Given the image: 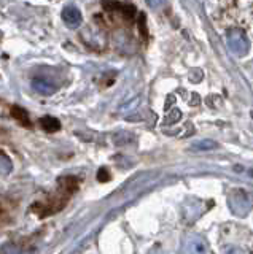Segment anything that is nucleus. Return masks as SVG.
I'll return each mask as SVG.
<instances>
[{
	"label": "nucleus",
	"instance_id": "f257e3e1",
	"mask_svg": "<svg viewBox=\"0 0 253 254\" xmlns=\"http://www.w3.org/2000/svg\"><path fill=\"white\" fill-rule=\"evenodd\" d=\"M78 189V180L75 177H61L58 180V189L50 194L45 200H40L30 206L32 213L38 218H46L51 214H56L69 203V198L72 197Z\"/></svg>",
	"mask_w": 253,
	"mask_h": 254
},
{
	"label": "nucleus",
	"instance_id": "f03ea898",
	"mask_svg": "<svg viewBox=\"0 0 253 254\" xmlns=\"http://www.w3.org/2000/svg\"><path fill=\"white\" fill-rule=\"evenodd\" d=\"M228 205H229V208L233 210V213L237 214V216H245V214L252 210L253 200H252L250 194L245 192V190L233 189L228 195Z\"/></svg>",
	"mask_w": 253,
	"mask_h": 254
},
{
	"label": "nucleus",
	"instance_id": "7ed1b4c3",
	"mask_svg": "<svg viewBox=\"0 0 253 254\" xmlns=\"http://www.w3.org/2000/svg\"><path fill=\"white\" fill-rule=\"evenodd\" d=\"M180 254H207V243L199 235H188L181 242Z\"/></svg>",
	"mask_w": 253,
	"mask_h": 254
},
{
	"label": "nucleus",
	"instance_id": "20e7f679",
	"mask_svg": "<svg viewBox=\"0 0 253 254\" xmlns=\"http://www.w3.org/2000/svg\"><path fill=\"white\" fill-rule=\"evenodd\" d=\"M228 45L231 46L233 51L239 53V54L245 53V51H247V48H249L247 40H245V37L241 34V32H233V34L228 37Z\"/></svg>",
	"mask_w": 253,
	"mask_h": 254
},
{
	"label": "nucleus",
	"instance_id": "39448f33",
	"mask_svg": "<svg viewBox=\"0 0 253 254\" xmlns=\"http://www.w3.org/2000/svg\"><path fill=\"white\" fill-rule=\"evenodd\" d=\"M10 113H11V118H14L16 121L22 126V127H32V123H30V118L27 115V111L24 108H21L18 105H13L11 110H10Z\"/></svg>",
	"mask_w": 253,
	"mask_h": 254
},
{
	"label": "nucleus",
	"instance_id": "423d86ee",
	"mask_svg": "<svg viewBox=\"0 0 253 254\" xmlns=\"http://www.w3.org/2000/svg\"><path fill=\"white\" fill-rule=\"evenodd\" d=\"M40 126H42V129L45 132H48V133H54V132H58L61 129L59 119L53 118V116H43L40 119Z\"/></svg>",
	"mask_w": 253,
	"mask_h": 254
},
{
	"label": "nucleus",
	"instance_id": "0eeeda50",
	"mask_svg": "<svg viewBox=\"0 0 253 254\" xmlns=\"http://www.w3.org/2000/svg\"><path fill=\"white\" fill-rule=\"evenodd\" d=\"M194 151H212V149H215L218 148V145L213 140H201V141H197L194 143V145L191 146Z\"/></svg>",
	"mask_w": 253,
	"mask_h": 254
},
{
	"label": "nucleus",
	"instance_id": "6e6552de",
	"mask_svg": "<svg viewBox=\"0 0 253 254\" xmlns=\"http://www.w3.org/2000/svg\"><path fill=\"white\" fill-rule=\"evenodd\" d=\"M223 254H245V253L242 251V248H239V246L228 245L223 248Z\"/></svg>",
	"mask_w": 253,
	"mask_h": 254
},
{
	"label": "nucleus",
	"instance_id": "1a4fd4ad",
	"mask_svg": "<svg viewBox=\"0 0 253 254\" xmlns=\"http://www.w3.org/2000/svg\"><path fill=\"white\" fill-rule=\"evenodd\" d=\"M110 180V173H108V170L105 169V167H102V169L97 172V181H100V183H107Z\"/></svg>",
	"mask_w": 253,
	"mask_h": 254
}]
</instances>
